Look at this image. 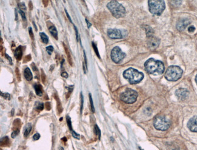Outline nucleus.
Instances as JSON below:
<instances>
[{"instance_id": "39", "label": "nucleus", "mask_w": 197, "mask_h": 150, "mask_svg": "<svg viewBox=\"0 0 197 150\" xmlns=\"http://www.w3.org/2000/svg\"><path fill=\"white\" fill-rule=\"evenodd\" d=\"M18 6H19V7L21 9H22V10H26V7L25 4H24V3H19V4H18Z\"/></svg>"}, {"instance_id": "10", "label": "nucleus", "mask_w": 197, "mask_h": 150, "mask_svg": "<svg viewBox=\"0 0 197 150\" xmlns=\"http://www.w3.org/2000/svg\"><path fill=\"white\" fill-rule=\"evenodd\" d=\"M107 35L111 39L122 38V34L120 30L117 29H109L107 30Z\"/></svg>"}, {"instance_id": "37", "label": "nucleus", "mask_w": 197, "mask_h": 150, "mask_svg": "<svg viewBox=\"0 0 197 150\" xmlns=\"http://www.w3.org/2000/svg\"><path fill=\"white\" fill-rule=\"evenodd\" d=\"M72 136L74 138H76V139H78V140L79 139V138H80V136H79V134L76 133V132L73 131L72 133Z\"/></svg>"}, {"instance_id": "4", "label": "nucleus", "mask_w": 197, "mask_h": 150, "mask_svg": "<svg viewBox=\"0 0 197 150\" xmlns=\"http://www.w3.org/2000/svg\"><path fill=\"white\" fill-rule=\"evenodd\" d=\"M183 72V70L179 66H170L166 72L165 77L168 81H175L181 77Z\"/></svg>"}, {"instance_id": "42", "label": "nucleus", "mask_w": 197, "mask_h": 150, "mask_svg": "<svg viewBox=\"0 0 197 150\" xmlns=\"http://www.w3.org/2000/svg\"><path fill=\"white\" fill-rule=\"evenodd\" d=\"M195 30V28L194 26H190L188 28V31L189 32H193Z\"/></svg>"}, {"instance_id": "23", "label": "nucleus", "mask_w": 197, "mask_h": 150, "mask_svg": "<svg viewBox=\"0 0 197 150\" xmlns=\"http://www.w3.org/2000/svg\"><path fill=\"white\" fill-rule=\"evenodd\" d=\"M55 97L57 100V110H58V112H59V114H60V113H61L62 111H63V109H62L61 103V102H60L59 99L57 97V96L55 95Z\"/></svg>"}, {"instance_id": "1", "label": "nucleus", "mask_w": 197, "mask_h": 150, "mask_svg": "<svg viewBox=\"0 0 197 150\" xmlns=\"http://www.w3.org/2000/svg\"><path fill=\"white\" fill-rule=\"evenodd\" d=\"M146 71L148 73L153 75L162 74L164 71V65L161 61L156 60L154 58H150L144 64Z\"/></svg>"}, {"instance_id": "38", "label": "nucleus", "mask_w": 197, "mask_h": 150, "mask_svg": "<svg viewBox=\"0 0 197 150\" xmlns=\"http://www.w3.org/2000/svg\"><path fill=\"white\" fill-rule=\"evenodd\" d=\"M40 138V134L38 133H36L35 134H34L33 136V141H38Z\"/></svg>"}, {"instance_id": "48", "label": "nucleus", "mask_w": 197, "mask_h": 150, "mask_svg": "<svg viewBox=\"0 0 197 150\" xmlns=\"http://www.w3.org/2000/svg\"><path fill=\"white\" fill-rule=\"evenodd\" d=\"M29 9L30 10H32L33 9V4H32V1H29Z\"/></svg>"}, {"instance_id": "17", "label": "nucleus", "mask_w": 197, "mask_h": 150, "mask_svg": "<svg viewBox=\"0 0 197 150\" xmlns=\"http://www.w3.org/2000/svg\"><path fill=\"white\" fill-rule=\"evenodd\" d=\"M34 89H35L36 94L37 95L41 97L43 95V89H42V86L40 84H35L34 85Z\"/></svg>"}, {"instance_id": "3", "label": "nucleus", "mask_w": 197, "mask_h": 150, "mask_svg": "<svg viewBox=\"0 0 197 150\" xmlns=\"http://www.w3.org/2000/svg\"><path fill=\"white\" fill-rule=\"evenodd\" d=\"M107 7L117 18L123 17L126 14V9L121 4L117 1H111L107 4Z\"/></svg>"}, {"instance_id": "57", "label": "nucleus", "mask_w": 197, "mask_h": 150, "mask_svg": "<svg viewBox=\"0 0 197 150\" xmlns=\"http://www.w3.org/2000/svg\"><path fill=\"white\" fill-rule=\"evenodd\" d=\"M14 110L13 109V110H12V115H14Z\"/></svg>"}, {"instance_id": "21", "label": "nucleus", "mask_w": 197, "mask_h": 150, "mask_svg": "<svg viewBox=\"0 0 197 150\" xmlns=\"http://www.w3.org/2000/svg\"><path fill=\"white\" fill-rule=\"evenodd\" d=\"M40 35L41 37V38L42 41H43L44 43V44L48 43L49 38H48V36L45 35V34L44 33V32H41V33L40 34Z\"/></svg>"}, {"instance_id": "20", "label": "nucleus", "mask_w": 197, "mask_h": 150, "mask_svg": "<svg viewBox=\"0 0 197 150\" xmlns=\"http://www.w3.org/2000/svg\"><path fill=\"white\" fill-rule=\"evenodd\" d=\"M32 125L30 123L27 124L26 128L25 131H24V137H27V136H29V134H30L31 130H32Z\"/></svg>"}, {"instance_id": "24", "label": "nucleus", "mask_w": 197, "mask_h": 150, "mask_svg": "<svg viewBox=\"0 0 197 150\" xmlns=\"http://www.w3.org/2000/svg\"><path fill=\"white\" fill-rule=\"evenodd\" d=\"M9 141V137H7V136L4 137H3L1 139V146H4V145H7Z\"/></svg>"}, {"instance_id": "12", "label": "nucleus", "mask_w": 197, "mask_h": 150, "mask_svg": "<svg viewBox=\"0 0 197 150\" xmlns=\"http://www.w3.org/2000/svg\"><path fill=\"white\" fill-rule=\"evenodd\" d=\"M188 126L191 131L197 133V116H193L189 120Z\"/></svg>"}, {"instance_id": "49", "label": "nucleus", "mask_w": 197, "mask_h": 150, "mask_svg": "<svg viewBox=\"0 0 197 150\" xmlns=\"http://www.w3.org/2000/svg\"><path fill=\"white\" fill-rule=\"evenodd\" d=\"M84 61H85V63H86V67L87 68V59H86V53L85 51L84 50Z\"/></svg>"}, {"instance_id": "36", "label": "nucleus", "mask_w": 197, "mask_h": 150, "mask_svg": "<svg viewBox=\"0 0 197 150\" xmlns=\"http://www.w3.org/2000/svg\"><path fill=\"white\" fill-rule=\"evenodd\" d=\"M29 35H30V38L31 39H32V40H34V35H33V31H32V29L31 28V27H29Z\"/></svg>"}, {"instance_id": "41", "label": "nucleus", "mask_w": 197, "mask_h": 150, "mask_svg": "<svg viewBox=\"0 0 197 150\" xmlns=\"http://www.w3.org/2000/svg\"><path fill=\"white\" fill-rule=\"evenodd\" d=\"M74 28H75V33H76V40H77V41H79V35H78V30H77V28L75 26H74Z\"/></svg>"}, {"instance_id": "19", "label": "nucleus", "mask_w": 197, "mask_h": 150, "mask_svg": "<svg viewBox=\"0 0 197 150\" xmlns=\"http://www.w3.org/2000/svg\"><path fill=\"white\" fill-rule=\"evenodd\" d=\"M35 108L36 110L38 111V112H40L44 109V104L41 102H36L35 104Z\"/></svg>"}, {"instance_id": "52", "label": "nucleus", "mask_w": 197, "mask_h": 150, "mask_svg": "<svg viewBox=\"0 0 197 150\" xmlns=\"http://www.w3.org/2000/svg\"><path fill=\"white\" fill-rule=\"evenodd\" d=\"M15 19H16V20H18V17L17 10V9H15Z\"/></svg>"}, {"instance_id": "50", "label": "nucleus", "mask_w": 197, "mask_h": 150, "mask_svg": "<svg viewBox=\"0 0 197 150\" xmlns=\"http://www.w3.org/2000/svg\"><path fill=\"white\" fill-rule=\"evenodd\" d=\"M48 2H49V1H47V0H44V1H43V3L45 7H47V6H48Z\"/></svg>"}, {"instance_id": "7", "label": "nucleus", "mask_w": 197, "mask_h": 150, "mask_svg": "<svg viewBox=\"0 0 197 150\" xmlns=\"http://www.w3.org/2000/svg\"><path fill=\"white\" fill-rule=\"evenodd\" d=\"M154 125L158 130L166 131L170 126V122L163 116H157L155 118Z\"/></svg>"}, {"instance_id": "13", "label": "nucleus", "mask_w": 197, "mask_h": 150, "mask_svg": "<svg viewBox=\"0 0 197 150\" xmlns=\"http://www.w3.org/2000/svg\"><path fill=\"white\" fill-rule=\"evenodd\" d=\"M190 23V22L188 19H180L177 24V28L178 30L183 31Z\"/></svg>"}, {"instance_id": "40", "label": "nucleus", "mask_w": 197, "mask_h": 150, "mask_svg": "<svg viewBox=\"0 0 197 150\" xmlns=\"http://www.w3.org/2000/svg\"><path fill=\"white\" fill-rule=\"evenodd\" d=\"M31 60V56L30 55H27V56L25 57V58H24V63H26V62L27 61H29L30 60Z\"/></svg>"}, {"instance_id": "45", "label": "nucleus", "mask_w": 197, "mask_h": 150, "mask_svg": "<svg viewBox=\"0 0 197 150\" xmlns=\"http://www.w3.org/2000/svg\"><path fill=\"white\" fill-rule=\"evenodd\" d=\"M31 66H32V69H33V70L34 71H38V69H37V66H35V63H32V64L31 65Z\"/></svg>"}, {"instance_id": "55", "label": "nucleus", "mask_w": 197, "mask_h": 150, "mask_svg": "<svg viewBox=\"0 0 197 150\" xmlns=\"http://www.w3.org/2000/svg\"><path fill=\"white\" fill-rule=\"evenodd\" d=\"M62 140H64V141H64V142H67V138L65 137H64L62 138Z\"/></svg>"}, {"instance_id": "54", "label": "nucleus", "mask_w": 197, "mask_h": 150, "mask_svg": "<svg viewBox=\"0 0 197 150\" xmlns=\"http://www.w3.org/2000/svg\"><path fill=\"white\" fill-rule=\"evenodd\" d=\"M83 69H84V73H86V69H85V66H84V63H83Z\"/></svg>"}, {"instance_id": "58", "label": "nucleus", "mask_w": 197, "mask_h": 150, "mask_svg": "<svg viewBox=\"0 0 197 150\" xmlns=\"http://www.w3.org/2000/svg\"><path fill=\"white\" fill-rule=\"evenodd\" d=\"M60 150H64V148H63V147H60Z\"/></svg>"}, {"instance_id": "33", "label": "nucleus", "mask_w": 197, "mask_h": 150, "mask_svg": "<svg viewBox=\"0 0 197 150\" xmlns=\"http://www.w3.org/2000/svg\"><path fill=\"white\" fill-rule=\"evenodd\" d=\"M41 80L43 81V83H45V80H46V76L44 74V72L43 69H41Z\"/></svg>"}, {"instance_id": "25", "label": "nucleus", "mask_w": 197, "mask_h": 150, "mask_svg": "<svg viewBox=\"0 0 197 150\" xmlns=\"http://www.w3.org/2000/svg\"><path fill=\"white\" fill-rule=\"evenodd\" d=\"M83 104H84V97L83 93H80V112L81 114H82L83 110Z\"/></svg>"}, {"instance_id": "15", "label": "nucleus", "mask_w": 197, "mask_h": 150, "mask_svg": "<svg viewBox=\"0 0 197 150\" xmlns=\"http://www.w3.org/2000/svg\"><path fill=\"white\" fill-rule=\"evenodd\" d=\"M24 76L27 81H31L33 79V75L29 68H26L24 71Z\"/></svg>"}, {"instance_id": "18", "label": "nucleus", "mask_w": 197, "mask_h": 150, "mask_svg": "<svg viewBox=\"0 0 197 150\" xmlns=\"http://www.w3.org/2000/svg\"><path fill=\"white\" fill-rule=\"evenodd\" d=\"M49 30L50 33L52 34V35L53 36L56 40H58V32L57 30L54 26H52L49 28Z\"/></svg>"}, {"instance_id": "44", "label": "nucleus", "mask_w": 197, "mask_h": 150, "mask_svg": "<svg viewBox=\"0 0 197 150\" xmlns=\"http://www.w3.org/2000/svg\"><path fill=\"white\" fill-rule=\"evenodd\" d=\"M65 12H66V15H67V17L68 19H69V20L70 21V22H71L73 24V23H72V19H71V17H70L69 15V14H68L67 11V10H66V9H65Z\"/></svg>"}, {"instance_id": "59", "label": "nucleus", "mask_w": 197, "mask_h": 150, "mask_svg": "<svg viewBox=\"0 0 197 150\" xmlns=\"http://www.w3.org/2000/svg\"><path fill=\"white\" fill-rule=\"evenodd\" d=\"M140 150H143V149H141V148H140Z\"/></svg>"}, {"instance_id": "27", "label": "nucleus", "mask_w": 197, "mask_h": 150, "mask_svg": "<svg viewBox=\"0 0 197 150\" xmlns=\"http://www.w3.org/2000/svg\"><path fill=\"white\" fill-rule=\"evenodd\" d=\"M95 131L96 134L98 136L99 140H100V138H101V131H100V128H98V125H96L95 126Z\"/></svg>"}, {"instance_id": "56", "label": "nucleus", "mask_w": 197, "mask_h": 150, "mask_svg": "<svg viewBox=\"0 0 197 150\" xmlns=\"http://www.w3.org/2000/svg\"><path fill=\"white\" fill-rule=\"evenodd\" d=\"M195 82H196V83L197 84V74L196 77H195Z\"/></svg>"}, {"instance_id": "9", "label": "nucleus", "mask_w": 197, "mask_h": 150, "mask_svg": "<svg viewBox=\"0 0 197 150\" xmlns=\"http://www.w3.org/2000/svg\"><path fill=\"white\" fill-rule=\"evenodd\" d=\"M189 91L185 88H180L177 89L175 92V95L180 100H184L188 97Z\"/></svg>"}, {"instance_id": "2", "label": "nucleus", "mask_w": 197, "mask_h": 150, "mask_svg": "<svg viewBox=\"0 0 197 150\" xmlns=\"http://www.w3.org/2000/svg\"><path fill=\"white\" fill-rule=\"evenodd\" d=\"M123 76L131 84L138 83L144 78V75L142 72L132 68H129L124 72Z\"/></svg>"}, {"instance_id": "28", "label": "nucleus", "mask_w": 197, "mask_h": 150, "mask_svg": "<svg viewBox=\"0 0 197 150\" xmlns=\"http://www.w3.org/2000/svg\"><path fill=\"white\" fill-rule=\"evenodd\" d=\"M89 100H90V106H91V110H92V112H95V108H94V103H93V100H92V95H91V94H89Z\"/></svg>"}, {"instance_id": "34", "label": "nucleus", "mask_w": 197, "mask_h": 150, "mask_svg": "<svg viewBox=\"0 0 197 150\" xmlns=\"http://www.w3.org/2000/svg\"><path fill=\"white\" fill-rule=\"evenodd\" d=\"M15 72H16V76H17V79L19 81H20V80H21V75H20V73H19V69L18 68H16Z\"/></svg>"}, {"instance_id": "14", "label": "nucleus", "mask_w": 197, "mask_h": 150, "mask_svg": "<svg viewBox=\"0 0 197 150\" xmlns=\"http://www.w3.org/2000/svg\"><path fill=\"white\" fill-rule=\"evenodd\" d=\"M15 57L16 59L17 60H21L22 59V46H19L15 49Z\"/></svg>"}, {"instance_id": "22", "label": "nucleus", "mask_w": 197, "mask_h": 150, "mask_svg": "<svg viewBox=\"0 0 197 150\" xmlns=\"http://www.w3.org/2000/svg\"><path fill=\"white\" fill-rule=\"evenodd\" d=\"M66 122H67V126L69 127V129L70 130L72 133L74 131V130L72 129V122H71V119L69 115L66 117Z\"/></svg>"}, {"instance_id": "35", "label": "nucleus", "mask_w": 197, "mask_h": 150, "mask_svg": "<svg viewBox=\"0 0 197 150\" xmlns=\"http://www.w3.org/2000/svg\"><path fill=\"white\" fill-rule=\"evenodd\" d=\"M19 14H21V16L22 20L24 21V22H26V15H25V14H24V12H23V11H22L21 10H19Z\"/></svg>"}, {"instance_id": "43", "label": "nucleus", "mask_w": 197, "mask_h": 150, "mask_svg": "<svg viewBox=\"0 0 197 150\" xmlns=\"http://www.w3.org/2000/svg\"><path fill=\"white\" fill-rule=\"evenodd\" d=\"M61 76L63 77L66 78V79L68 77V76H69V75H68V74L66 72H63V73H61Z\"/></svg>"}, {"instance_id": "53", "label": "nucleus", "mask_w": 197, "mask_h": 150, "mask_svg": "<svg viewBox=\"0 0 197 150\" xmlns=\"http://www.w3.org/2000/svg\"><path fill=\"white\" fill-rule=\"evenodd\" d=\"M53 67H55V65H53L52 66H50V71H52V70L53 69V68H53Z\"/></svg>"}, {"instance_id": "47", "label": "nucleus", "mask_w": 197, "mask_h": 150, "mask_svg": "<svg viewBox=\"0 0 197 150\" xmlns=\"http://www.w3.org/2000/svg\"><path fill=\"white\" fill-rule=\"evenodd\" d=\"M45 105H46V109L48 110H50V103L49 102H46L45 103Z\"/></svg>"}, {"instance_id": "29", "label": "nucleus", "mask_w": 197, "mask_h": 150, "mask_svg": "<svg viewBox=\"0 0 197 150\" xmlns=\"http://www.w3.org/2000/svg\"><path fill=\"white\" fill-rule=\"evenodd\" d=\"M19 133V129H17V130H15L14 131H13V133H12V134H11V137H12V138H15L16 137H17L18 136V134Z\"/></svg>"}, {"instance_id": "26", "label": "nucleus", "mask_w": 197, "mask_h": 150, "mask_svg": "<svg viewBox=\"0 0 197 150\" xmlns=\"http://www.w3.org/2000/svg\"><path fill=\"white\" fill-rule=\"evenodd\" d=\"M66 88L68 89V92L67 94V95L66 97L67 98H69L70 95H71V94L73 90H74V86L72 85V86H68V87H66Z\"/></svg>"}, {"instance_id": "16", "label": "nucleus", "mask_w": 197, "mask_h": 150, "mask_svg": "<svg viewBox=\"0 0 197 150\" xmlns=\"http://www.w3.org/2000/svg\"><path fill=\"white\" fill-rule=\"evenodd\" d=\"M63 46H64V50H65V52H66V53L67 57V60H68V62H69V65H71V66H72V65H73L72 59V57H71V53H70V51H69V49L67 48V47L66 46V45H65V44H64V43H63Z\"/></svg>"}, {"instance_id": "5", "label": "nucleus", "mask_w": 197, "mask_h": 150, "mask_svg": "<svg viewBox=\"0 0 197 150\" xmlns=\"http://www.w3.org/2000/svg\"><path fill=\"white\" fill-rule=\"evenodd\" d=\"M148 3L149 11L156 15H160L165 9V3L162 0H150Z\"/></svg>"}, {"instance_id": "31", "label": "nucleus", "mask_w": 197, "mask_h": 150, "mask_svg": "<svg viewBox=\"0 0 197 150\" xmlns=\"http://www.w3.org/2000/svg\"><path fill=\"white\" fill-rule=\"evenodd\" d=\"M92 46H93V48H94V50H95L96 54H97V55L98 56V57L99 58H100V54H99V52H98V49H97V45H95V43L93 42L92 43Z\"/></svg>"}, {"instance_id": "11", "label": "nucleus", "mask_w": 197, "mask_h": 150, "mask_svg": "<svg viewBox=\"0 0 197 150\" xmlns=\"http://www.w3.org/2000/svg\"><path fill=\"white\" fill-rule=\"evenodd\" d=\"M160 41L158 38L154 37H149V41H148V47L150 49L154 50L157 49L159 45Z\"/></svg>"}, {"instance_id": "51", "label": "nucleus", "mask_w": 197, "mask_h": 150, "mask_svg": "<svg viewBox=\"0 0 197 150\" xmlns=\"http://www.w3.org/2000/svg\"><path fill=\"white\" fill-rule=\"evenodd\" d=\"M86 23H87V27H88V28H90V26H91V25H92V24H91L89 22V21H88L87 19H86Z\"/></svg>"}, {"instance_id": "6", "label": "nucleus", "mask_w": 197, "mask_h": 150, "mask_svg": "<svg viewBox=\"0 0 197 150\" xmlns=\"http://www.w3.org/2000/svg\"><path fill=\"white\" fill-rule=\"evenodd\" d=\"M138 97V93L133 89L128 88L120 95V99L124 102L128 104L133 103L136 102Z\"/></svg>"}, {"instance_id": "46", "label": "nucleus", "mask_w": 197, "mask_h": 150, "mask_svg": "<svg viewBox=\"0 0 197 150\" xmlns=\"http://www.w3.org/2000/svg\"><path fill=\"white\" fill-rule=\"evenodd\" d=\"M6 55V58H7V60H9V62H10V65H12V58H11L9 56V55H8L7 54V53H6V55Z\"/></svg>"}, {"instance_id": "32", "label": "nucleus", "mask_w": 197, "mask_h": 150, "mask_svg": "<svg viewBox=\"0 0 197 150\" xmlns=\"http://www.w3.org/2000/svg\"><path fill=\"white\" fill-rule=\"evenodd\" d=\"M46 50L47 52H48L49 55H51L53 50V48L52 46H49L47 47L46 48Z\"/></svg>"}, {"instance_id": "30", "label": "nucleus", "mask_w": 197, "mask_h": 150, "mask_svg": "<svg viewBox=\"0 0 197 150\" xmlns=\"http://www.w3.org/2000/svg\"><path fill=\"white\" fill-rule=\"evenodd\" d=\"M1 95L3 97H4V99H6V100H10V95L8 93H3L2 92H1Z\"/></svg>"}, {"instance_id": "8", "label": "nucleus", "mask_w": 197, "mask_h": 150, "mask_svg": "<svg viewBox=\"0 0 197 150\" xmlns=\"http://www.w3.org/2000/svg\"><path fill=\"white\" fill-rule=\"evenodd\" d=\"M126 57V54L123 52L119 47H115L111 52V58L113 61L116 63H120Z\"/></svg>"}]
</instances>
